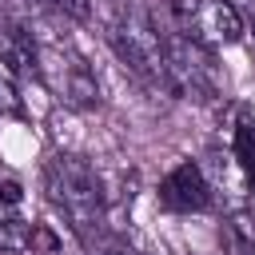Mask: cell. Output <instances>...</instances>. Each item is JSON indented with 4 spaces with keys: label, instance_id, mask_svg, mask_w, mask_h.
<instances>
[{
    "label": "cell",
    "instance_id": "obj_1",
    "mask_svg": "<svg viewBox=\"0 0 255 255\" xmlns=\"http://www.w3.org/2000/svg\"><path fill=\"white\" fill-rule=\"evenodd\" d=\"M44 191L56 203V211L68 219V227L84 243H92V235L104 223V179H100V171L84 155L60 151L44 167Z\"/></svg>",
    "mask_w": 255,
    "mask_h": 255
},
{
    "label": "cell",
    "instance_id": "obj_2",
    "mask_svg": "<svg viewBox=\"0 0 255 255\" xmlns=\"http://www.w3.org/2000/svg\"><path fill=\"white\" fill-rule=\"evenodd\" d=\"M112 44L120 60L147 84L167 92V36L155 32V20L143 4H128L112 24Z\"/></svg>",
    "mask_w": 255,
    "mask_h": 255
},
{
    "label": "cell",
    "instance_id": "obj_3",
    "mask_svg": "<svg viewBox=\"0 0 255 255\" xmlns=\"http://www.w3.org/2000/svg\"><path fill=\"white\" fill-rule=\"evenodd\" d=\"M167 92L179 100H215L219 96V68L211 52L187 36H167Z\"/></svg>",
    "mask_w": 255,
    "mask_h": 255
},
{
    "label": "cell",
    "instance_id": "obj_4",
    "mask_svg": "<svg viewBox=\"0 0 255 255\" xmlns=\"http://www.w3.org/2000/svg\"><path fill=\"white\" fill-rule=\"evenodd\" d=\"M40 80L52 88V96L68 108H96L100 104V84L88 68L84 56H76L68 44L40 48Z\"/></svg>",
    "mask_w": 255,
    "mask_h": 255
},
{
    "label": "cell",
    "instance_id": "obj_5",
    "mask_svg": "<svg viewBox=\"0 0 255 255\" xmlns=\"http://www.w3.org/2000/svg\"><path fill=\"white\" fill-rule=\"evenodd\" d=\"M171 16L179 24V36L203 44L207 52L227 48L243 36V16L227 0H171Z\"/></svg>",
    "mask_w": 255,
    "mask_h": 255
},
{
    "label": "cell",
    "instance_id": "obj_6",
    "mask_svg": "<svg viewBox=\"0 0 255 255\" xmlns=\"http://www.w3.org/2000/svg\"><path fill=\"white\" fill-rule=\"evenodd\" d=\"M207 203H211V187H207L203 171L191 159L175 163L163 175V183H159V207L179 211V215H191V211H207Z\"/></svg>",
    "mask_w": 255,
    "mask_h": 255
},
{
    "label": "cell",
    "instance_id": "obj_7",
    "mask_svg": "<svg viewBox=\"0 0 255 255\" xmlns=\"http://www.w3.org/2000/svg\"><path fill=\"white\" fill-rule=\"evenodd\" d=\"M0 64L16 76H40V44L16 20H0Z\"/></svg>",
    "mask_w": 255,
    "mask_h": 255
},
{
    "label": "cell",
    "instance_id": "obj_8",
    "mask_svg": "<svg viewBox=\"0 0 255 255\" xmlns=\"http://www.w3.org/2000/svg\"><path fill=\"white\" fill-rule=\"evenodd\" d=\"M56 247V235L44 227V223H32L28 215L24 219H12V223H0V251H12V255H24V251H52Z\"/></svg>",
    "mask_w": 255,
    "mask_h": 255
},
{
    "label": "cell",
    "instance_id": "obj_9",
    "mask_svg": "<svg viewBox=\"0 0 255 255\" xmlns=\"http://www.w3.org/2000/svg\"><path fill=\"white\" fill-rule=\"evenodd\" d=\"M219 239H223L227 255H255V211H247V207L227 211L219 223Z\"/></svg>",
    "mask_w": 255,
    "mask_h": 255
},
{
    "label": "cell",
    "instance_id": "obj_10",
    "mask_svg": "<svg viewBox=\"0 0 255 255\" xmlns=\"http://www.w3.org/2000/svg\"><path fill=\"white\" fill-rule=\"evenodd\" d=\"M231 147H235V159H239V167H243V175H247V183L255 191V116H243L235 124Z\"/></svg>",
    "mask_w": 255,
    "mask_h": 255
},
{
    "label": "cell",
    "instance_id": "obj_11",
    "mask_svg": "<svg viewBox=\"0 0 255 255\" xmlns=\"http://www.w3.org/2000/svg\"><path fill=\"white\" fill-rule=\"evenodd\" d=\"M24 219V191L12 179H0V223Z\"/></svg>",
    "mask_w": 255,
    "mask_h": 255
},
{
    "label": "cell",
    "instance_id": "obj_12",
    "mask_svg": "<svg viewBox=\"0 0 255 255\" xmlns=\"http://www.w3.org/2000/svg\"><path fill=\"white\" fill-rule=\"evenodd\" d=\"M24 112V104H20V96H16V88L0 76V116H20Z\"/></svg>",
    "mask_w": 255,
    "mask_h": 255
},
{
    "label": "cell",
    "instance_id": "obj_13",
    "mask_svg": "<svg viewBox=\"0 0 255 255\" xmlns=\"http://www.w3.org/2000/svg\"><path fill=\"white\" fill-rule=\"evenodd\" d=\"M68 16H76V20H88L92 16V0H56Z\"/></svg>",
    "mask_w": 255,
    "mask_h": 255
},
{
    "label": "cell",
    "instance_id": "obj_14",
    "mask_svg": "<svg viewBox=\"0 0 255 255\" xmlns=\"http://www.w3.org/2000/svg\"><path fill=\"white\" fill-rule=\"evenodd\" d=\"M96 255H139V251H131V247H124V243H108V247H100Z\"/></svg>",
    "mask_w": 255,
    "mask_h": 255
},
{
    "label": "cell",
    "instance_id": "obj_15",
    "mask_svg": "<svg viewBox=\"0 0 255 255\" xmlns=\"http://www.w3.org/2000/svg\"><path fill=\"white\" fill-rule=\"evenodd\" d=\"M227 4H231L239 16H243V12H247V16H255V0H227Z\"/></svg>",
    "mask_w": 255,
    "mask_h": 255
},
{
    "label": "cell",
    "instance_id": "obj_16",
    "mask_svg": "<svg viewBox=\"0 0 255 255\" xmlns=\"http://www.w3.org/2000/svg\"><path fill=\"white\" fill-rule=\"evenodd\" d=\"M251 36H255V16H251Z\"/></svg>",
    "mask_w": 255,
    "mask_h": 255
},
{
    "label": "cell",
    "instance_id": "obj_17",
    "mask_svg": "<svg viewBox=\"0 0 255 255\" xmlns=\"http://www.w3.org/2000/svg\"><path fill=\"white\" fill-rule=\"evenodd\" d=\"M112 4H124V0H112Z\"/></svg>",
    "mask_w": 255,
    "mask_h": 255
}]
</instances>
